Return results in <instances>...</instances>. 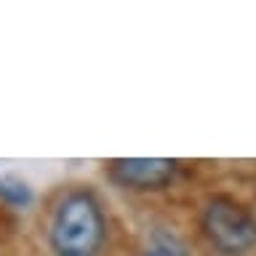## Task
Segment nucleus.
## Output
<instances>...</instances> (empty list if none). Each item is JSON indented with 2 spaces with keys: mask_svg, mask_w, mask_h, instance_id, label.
Masks as SVG:
<instances>
[{
  "mask_svg": "<svg viewBox=\"0 0 256 256\" xmlns=\"http://www.w3.org/2000/svg\"><path fill=\"white\" fill-rule=\"evenodd\" d=\"M203 230L222 254L240 256L256 246L254 214L232 198H211L203 208Z\"/></svg>",
  "mask_w": 256,
  "mask_h": 256,
  "instance_id": "2",
  "label": "nucleus"
},
{
  "mask_svg": "<svg viewBox=\"0 0 256 256\" xmlns=\"http://www.w3.org/2000/svg\"><path fill=\"white\" fill-rule=\"evenodd\" d=\"M110 179L131 190H160L174 179L176 160L168 158H120L107 166Z\"/></svg>",
  "mask_w": 256,
  "mask_h": 256,
  "instance_id": "3",
  "label": "nucleus"
},
{
  "mask_svg": "<svg viewBox=\"0 0 256 256\" xmlns=\"http://www.w3.org/2000/svg\"><path fill=\"white\" fill-rule=\"evenodd\" d=\"M107 238L102 203L94 192L72 190L54 208L48 240L56 256H96Z\"/></svg>",
  "mask_w": 256,
  "mask_h": 256,
  "instance_id": "1",
  "label": "nucleus"
},
{
  "mask_svg": "<svg viewBox=\"0 0 256 256\" xmlns=\"http://www.w3.org/2000/svg\"><path fill=\"white\" fill-rule=\"evenodd\" d=\"M0 198H6L8 203L19 206V203H27L30 200V190H27V184L14 179V176H3L0 179Z\"/></svg>",
  "mask_w": 256,
  "mask_h": 256,
  "instance_id": "5",
  "label": "nucleus"
},
{
  "mask_svg": "<svg viewBox=\"0 0 256 256\" xmlns=\"http://www.w3.org/2000/svg\"><path fill=\"white\" fill-rule=\"evenodd\" d=\"M144 256H190L184 240L171 230H155L147 238L144 246Z\"/></svg>",
  "mask_w": 256,
  "mask_h": 256,
  "instance_id": "4",
  "label": "nucleus"
}]
</instances>
